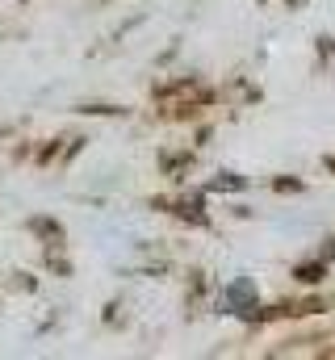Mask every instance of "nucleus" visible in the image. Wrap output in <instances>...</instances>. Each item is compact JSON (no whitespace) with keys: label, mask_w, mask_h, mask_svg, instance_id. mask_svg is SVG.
<instances>
[{"label":"nucleus","mask_w":335,"mask_h":360,"mask_svg":"<svg viewBox=\"0 0 335 360\" xmlns=\"http://www.w3.org/2000/svg\"><path fill=\"white\" fill-rule=\"evenodd\" d=\"M331 168H335V160H331Z\"/></svg>","instance_id":"1"}]
</instances>
